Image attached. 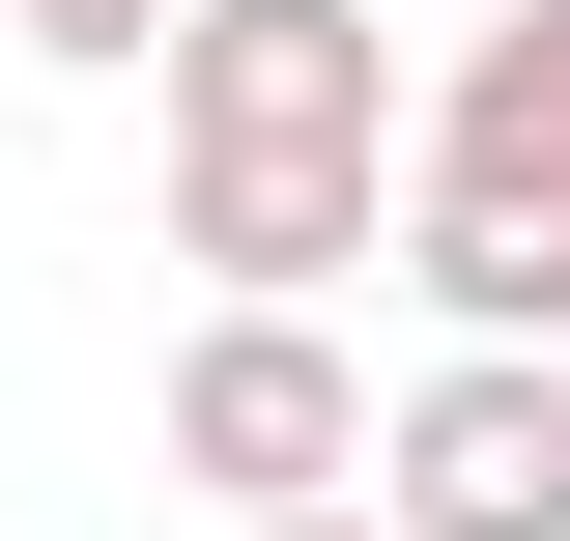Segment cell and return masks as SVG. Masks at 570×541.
<instances>
[{"mask_svg":"<svg viewBox=\"0 0 570 541\" xmlns=\"http://www.w3.org/2000/svg\"><path fill=\"white\" fill-rule=\"evenodd\" d=\"M142 115H171V257H200V314H314V285H371L400 200H428V58L371 0H200Z\"/></svg>","mask_w":570,"mask_h":541,"instance_id":"6da1fadb","label":"cell"},{"mask_svg":"<svg viewBox=\"0 0 570 541\" xmlns=\"http://www.w3.org/2000/svg\"><path fill=\"white\" fill-rule=\"evenodd\" d=\"M371 427H400V400L343 371V314H200V342H171V484H200L228 541H257V513H371Z\"/></svg>","mask_w":570,"mask_h":541,"instance_id":"7a4b0ae2","label":"cell"},{"mask_svg":"<svg viewBox=\"0 0 570 541\" xmlns=\"http://www.w3.org/2000/svg\"><path fill=\"white\" fill-rule=\"evenodd\" d=\"M371 513H400V541H570V371L428 342V371H400V427H371Z\"/></svg>","mask_w":570,"mask_h":541,"instance_id":"3957f363","label":"cell"},{"mask_svg":"<svg viewBox=\"0 0 570 541\" xmlns=\"http://www.w3.org/2000/svg\"><path fill=\"white\" fill-rule=\"evenodd\" d=\"M400 285H428V342L570 371V200H513V171H428V200H400Z\"/></svg>","mask_w":570,"mask_h":541,"instance_id":"277c9868","label":"cell"},{"mask_svg":"<svg viewBox=\"0 0 570 541\" xmlns=\"http://www.w3.org/2000/svg\"><path fill=\"white\" fill-rule=\"evenodd\" d=\"M428 171H513V200H570V0H485V29L428 58Z\"/></svg>","mask_w":570,"mask_h":541,"instance_id":"5b68a950","label":"cell"},{"mask_svg":"<svg viewBox=\"0 0 570 541\" xmlns=\"http://www.w3.org/2000/svg\"><path fill=\"white\" fill-rule=\"evenodd\" d=\"M171 29L200 0H0V58H58V86H171Z\"/></svg>","mask_w":570,"mask_h":541,"instance_id":"8992f818","label":"cell"},{"mask_svg":"<svg viewBox=\"0 0 570 541\" xmlns=\"http://www.w3.org/2000/svg\"><path fill=\"white\" fill-rule=\"evenodd\" d=\"M257 541H400V513H257Z\"/></svg>","mask_w":570,"mask_h":541,"instance_id":"52a82bcc","label":"cell"},{"mask_svg":"<svg viewBox=\"0 0 570 541\" xmlns=\"http://www.w3.org/2000/svg\"><path fill=\"white\" fill-rule=\"evenodd\" d=\"M456 29H485V0H456Z\"/></svg>","mask_w":570,"mask_h":541,"instance_id":"ba28073f","label":"cell"}]
</instances>
